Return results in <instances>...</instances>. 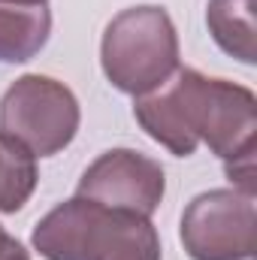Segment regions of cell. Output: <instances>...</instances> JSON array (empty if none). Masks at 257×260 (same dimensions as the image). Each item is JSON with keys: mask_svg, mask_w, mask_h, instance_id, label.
I'll list each match as a JSON object with an SVG mask.
<instances>
[{"mask_svg": "<svg viewBox=\"0 0 257 260\" xmlns=\"http://www.w3.org/2000/svg\"><path fill=\"white\" fill-rule=\"evenodd\" d=\"M133 118L176 157H191L206 142L224 160L233 188L254 194L257 97L251 88L179 67L160 88L136 97Z\"/></svg>", "mask_w": 257, "mask_h": 260, "instance_id": "6da1fadb", "label": "cell"}, {"mask_svg": "<svg viewBox=\"0 0 257 260\" xmlns=\"http://www.w3.org/2000/svg\"><path fill=\"white\" fill-rule=\"evenodd\" d=\"M30 245L46 260H160L151 218L79 194L37 221Z\"/></svg>", "mask_w": 257, "mask_h": 260, "instance_id": "7a4b0ae2", "label": "cell"}, {"mask_svg": "<svg viewBox=\"0 0 257 260\" xmlns=\"http://www.w3.org/2000/svg\"><path fill=\"white\" fill-rule=\"evenodd\" d=\"M103 76L121 94L142 97L179 70V34L164 6L145 3L121 9L103 30Z\"/></svg>", "mask_w": 257, "mask_h": 260, "instance_id": "3957f363", "label": "cell"}, {"mask_svg": "<svg viewBox=\"0 0 257 260\" xmlns=\"http://www.w3.org/2000/svg\"><path fill=\"white\" fill-rule=\"evenodd\" d=\"M79 100L64 82L40 73L15 79L0 97V136L34 157H52L76 139Z\"/></svg>", "mask_w": 257, "mask_h": 260, "instance_id": "277c9868", "label": "cell"}, {"mask_svg": "<svg viewBox=\"0 0 257 260\" xmlns=\"http://www.w3.org/2000/svg\"><path fill=\"white\" fill-rule=\"evenodd\" d=\"M257 233L254 194L215 188L197 194L182 212V245L191 260H251Z\"/></svg>", "mask_w": 257, "mask_h": 260, "instance_id": "5b68a950", "label": "cell"}, {"mask_svg": "<svg viewBox=\"0 0 257 260\" xmlns=\"http://www.w3.org/2000/svg\"><path fill=\"white\" fill-rule=\"evenodd\" d=\"M167 176L164 167L133 148H109L103 151L79 179L76 194L88 197L109 209H124L151 218L164 200Z\"/></svg>", "mask_w": 257, "mask_h": 260, "instance_id": "8992f818", "label": "cell"}, {"mask_svg": "<svg viewBox=\"0 0 257 260\" xmlns=\"http://www.w3.org/2000/svg\"><path fill=\"white\" fill-rule=\"evenodd\" d=\"M52 34V12L46 3L0 0V64H24L43 52Z\"/></svg>", "mask_w": 257, "mask_h": 260, "instance_id": "52a82bcc", "label": "cell"}, {"mask_svg": "<svg viewBox=\"0 0 257 260\" xmlns=\"http://www.w3.org/2000/svg\"><path fill=\"white\" fill-rule=\"evenodd\" d=\"M257 0H209L206 24L218 49L242 64H257Z\"/></svg>", "mask_w": 257, "mask_h": 260, "instance_id": "ba28073f", "label": "cell"}, {"mask_svg": "<svg viewBox=\"0 0 257 260\" xmlns=\"http://www.w3.org/2000/svg\"><path fill=\"white\" fill-rule=\"evenodd\" d=\"M37 157L0 136V212H18L37 191Z\"/></svg>", "mask_w": 257, "mask_h": 260, "instance_id": "9c48e42d", "label": "cell"}, {"mask_svg": "<svg viewBox=\"0 0 257 260\" xmlns=\"http://www.w3.org/2000/svg\"><path fill=\"white\" fill-rule=\"evenodd\" d=\"M0 260H30L27 248H24L15 236H9V233L3 230V224H0Z\"/></svg>", "mask_w": 257, "mask_h": 260, "instance_id": "30bf717a", "label": "cell"}, {"mask_svg": "<svg viewBox=\"0 0 257 260\" xmlns=\"http://www.w3.org/2000/svg\"><path fill=\"white\" fill-rule=\"evenodd\" d=\"M9 3H46V0H9Z\"/></svg>", "mask_w": 257, "mask_h": 260, "instance_id": "8fae6325", "label": "cell"}]
</instances>
